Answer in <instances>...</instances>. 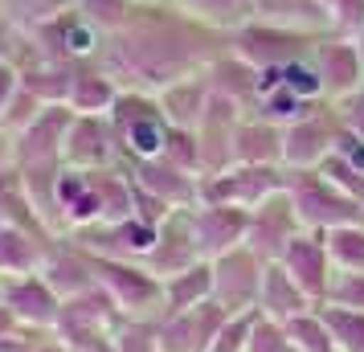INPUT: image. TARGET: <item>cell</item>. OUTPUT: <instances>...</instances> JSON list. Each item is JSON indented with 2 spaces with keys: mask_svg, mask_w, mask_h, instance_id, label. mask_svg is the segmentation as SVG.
Listing matches in <instances>:
<instances>
[{
  "mask_svg": "<svg viewBox=\"0 0 364 352\" xmlns=\"http://www.w3.org/2000/svg\"><path fill=\"white\" fill-rule=\"evenodd\" d=\"M225 50H230V33L200 25L197 17L181 13L168 0H156L135 13L127 29L107 37L99 62L111 70V78L123 90L160 95L164 86L181 82L188 74H200Z\"/></svg>",
  "mask_w": 364,
  "mask_h": 352,
  "instance_id": "obj_1",
  "label": "cell"
},
{
  "mask_svg": "<svg viewBox=\"0 0 364 352\" xmlns=\"http://www.w3.org/2000/svg\"><path fill=\"white\" fill-rule=\"evenodd\" d=\"M111 123H115L123 160L164 156L172 123L164 119V111H160V102H156L151 90H119L115 107H111Z\"/></svg>",
  "mask_w": 364,
  "mask_h": 352,
  "instance_id": "obj_2",
  "label": "cell"
},
{
  "mask_svg": "<svg viewBox=\"0 0 364 352\" xmlns=\"http://www.w3.org/2000/svg\"><path fill=\"white\" fill-rule=\"evenodd\" d=\"M287 193H291V201H295V213H299V221H303V230L328 234V230H336V225L364 221V205H356L352 197H344L319 168L291 172Z\"/></svg>",
  "mask_w": 364,
  "mask_h": 352,
  "instance_id": "obj_3",
  "label": "cell"
},
{
  "mask_svg": "<svg viewBox=\"0 0 364 352\" xmlns=\"http://www.w3.org/2000/svg\"><path fill=\"white\" fill-rule=\"evenodd\" d=\"M29 46H33L37 62H62V66H74V62H95L107 46V37L90 25V21L78 13V9H66L58 17L41 21L33 29H25Z\"/></svg>",
  "mask_w": 364,
  "mask_h": 352,
  "instance_id": "obj_4",
  "label": "cell"
},
{
  "mask_svg": "<svg viewBox=\"0 0 364 352\" xmlns=\"http://www.w3.org/2000/svg\"><path fill=\"white\" fill-rule=\"evenodd\" d=\"M95 270H99V287L119 303V311L127 319H160L164 316V283L144 262L99 258L95 254Z\"/></svg>",
  "mask_w": 364,
  "mask_h": 352,
  "instance_id": "obj_5",
  "label": "cell"
},
{
  "mask_svg": "<svg viewBox=\"0 0 364 352\" xmlns=\"http://www.w3.org/2000/svg\"><path fill=\"white\" fill-rule=\"evenodd\" d=\"M287 181H291V168H282V164H233V168H225V172L200 176V201L258 209L266 197L282 193Z\"/></svg>",
  "mask_w": 364,
  "mask_h": 352,
  "instance_id": "obj_6",
  "label": "cell"
},
{
  "mask_svg": "<svg viewBox=\"0 0 364 352\" xmlns=\"http://www.w3.org/2000/svg\"><path fill=\"white\" fill-rule=\"evenodd\" d=\"M315 41H319V37L274 29V25H262V21H246L242 29L230 33V50L237 53V58H246L250 66L270 70V66H291L299 58H311Z\"/></svg>",
  "mask_w": 364,
  "mask_h": 352,
  "instance_id": "obj_7",
  "label": "cell"
},
{
  "mask_svg": "<svg viewBox=\"0 0 364 352\" xmlns=\"http://www.w3.org/2000/svg\"><path fill=\"white\" fill-rule=\"evenodd\" d=\"M340 139V115L331 102H319L311 115H303L282 132V168L303 172V168H319L336 151Z\"/></svg>",
  "mask_w": 364,
  "mask_h": 352,
  "instance_id": "obj_8",
  "label": "cell"
},
{
  "mask_svg": "<svg viewBox=\"0 0 364 352\" xmlns=\"http://www.w3.org/2000/svg\"><path fill=\"white\" fill-rule=\"evenodd\" d=\"M123 311H119V303L102 291V287H90L82 295H74V299H62V316H58V328L53 336L74 348V344H82V340H95V336H115L123 328Z\"/></svg>",
  "mask_w": 364,
  "mask_h": 352,
  "instance_id": "obj_9",
  "label": "cell"
},
{
  "mask_svg": "<svg viewBox=\"0 0 364 352\" xmlns=\"http://www.w3.org/2000/svg\"><path fill=\"white\" fill-rule=\"evenodd\" d=\"M262 270H266V262L250 246H233L230 254L213 258V303H221L230 316L258 311Z\"/></svg>",
  "mask_w": 364,
  "mask_h": 352,
  "instance_id": "obj_10",
  "label": "cell"
},
{
  "mask_svg": "<svg viewBox=\"0 0 364 352\" xmlns=\"http://www.w3.org/2000/svg\"><path fill=\"white\" fill-rule=\"evenodd\" d=\"M74 123V111L66 102H53L41 115L13 135V168H41V164H66V135Z\"/></svg>",
  "mask_w": 364,
  "mask_h": 352,
  "instance_id": "obj_11",
  "label": "cell"
},
{
  "mask_svg": "<svg viewBox=\"0 0 364 352\" xmlns=\"http://www.w3.org/2000/svg\"><path fill=\"white\" fill-rule=\"evenodd\" d=\"M311 62L319 70V82H323V99L328 102H340L348 95L364 90V58L352 37H340V33L319 37L311 50Z\"/></svg>",
  "mask_w": 364,
  "mask_h": 352,
  "instance_id": "obj_12",
  "label": "cell"
},
{
  "mask_svg": "<svg viewBox=\"0 0 364 352\" xmlns=\"http://www.w3.org/2000/svg\"><path fill=\"white\" fill-rule=\"evenodd\" d=\"M303 230V221L295 213V201H291V193L282 188L274 197H266L258 209H250V234H246V246L262 262H279L282 250L291 246V238Z\"/></svg>",
  "mask_w": 364,
  "mask_h": 352,
  "instance_id": "obj_13",
  "label": "cell"
},
{
  "mask_svg": "<svg viewBox=\"0 0 364 352\" xmlns=\"http://www.w3.org/2000/svg\"><path fill=\"white\" fill-rule=\"evenodd\" d=\"M0 303L13 311L17 324L33 328V332H53L58 316H62V295L41 279V270L37 274H17V279H0Z\"/></svg>",
  "mask_w": 364,
  "mask_h": 352,
  "instance_id": "obj_14",
  "label": "cell"
},
{
  "mask_svg": "<svg viewBox=\"0 0 364 352\" xmlns=\"http://www.w3.org/2000/svg\"><path fill=\"white\" fill-rule=\"evenodd\" d=\"M242 107L221 95H209V107L197 123V144H200V176H213L233 168V135L242 123Z\"/></svg>",
  "mask_w": 364,
  "mask_h": 352,
  "instance_id": "obj_15",
  "label": "cell"
},
{
  "mask_svg": "<svg viewBox=\"0 0 364 352\" xmlns=\"http://www.w3.org/2000/svg\"><path fill=\"white\" fill-rule=\"evenodd\" d=\"M279 262L287 267V274L303 287V295H307L315 307L328 299V283H331V274H336V267H331L328 242H323L319 230H299V234L291 238V246L282 250Z\"/></svg>",
  "mask_w": 364,
  "mask_h": 352,
  "instance_id": "obj_16",
  "label": "cell"
},
{
  "mask_svg": "<svg viewBox=\"0 0 364 352\" xmlns=\"http://www.w3.org/2000/svg\"><path fill=\"white\" fill-rule=\"evenodd\" d=\"M193 234H197L200 258L213 262V258H221V254H230L233 246H246L250 209H242V205L200 201V205H193Z\"/></svg>",
  "mask_w": 364,
  "mask_h": 352,
  "instance_id": "obj_17",
  "label": "cell"
},
{
  "mask_svg": "<svg viewBox=\"0 0 364 352\" xmlns=\"http://www.w3.org/2000/svg\"><path fill=\"white\" fill-rule=\"evenodd\" d=\"M62 160L70 168H115L123 160L111 115H74Z\"/></svg>",
  "mask_w": 364,
  "mask_h": 352,
  "instance_id": "obj_18",
  "label": "cell"
},
{
  "mask_svg": "<svg viewBox=\"0 0 364 352\" xmlns=\"http://www.w3.org/2000/svg\"><path fill=\"white\" fill-rule=\"evenodd\" d=\"M225 307L221 303H200L193 311H172V316L156 319V332H160V352H209L217 328L225 324Z\"/></svg>",
  "mask_w": 364,
  "mask_h": 352,
  "instance_id": "obj_19",
  "label": "cell"
},
{
  "mask_svg": "<svg viewBox=\"0 0 364 352\" xmlns=\"http://www.w3.org/2000/svg\"><path fill=\"white\" fill-rule=\"evenodd\" d=\"M119 164L132 172L135 185L148 188L151 197H160L168 209H193L200 201V176L176 168L164 156H151V160H119Z\"/></svg>",
  "mask_w": 364,
  "mask_h": 352,
  "instance_id": "obj_20",
  "label": "cell"
},
{
  "mask_svg": "<svg viewBox=\"0 0 364 352\" xmlns=\"http://www.w3.org/2000/svg\"><path fill=\"white\" fill-rule=\"evenodd\" d=\"M41 279L62 295V299H74L90 287H99V270H95V254L78 246L70 234H58L53 238L50 254L41 262Z\"/></svg>",
  "mask_w": 364,
  "mask_h": 352,
  "instance_id": "obj_21",
  "label": "cell"
},
{
  "mask_svg": "<svg viewBox=\"0 0 364 352\" xmlns=\"http://www.w3.org/2000/svg\"><path fill=\"white\" fill-rule=\"evenodd\" d=\"M193 262H200L197 234H193V209H172V213L160 221L156 246L148 250L144 267H148L156 279H168V274L193 267Z\"/></svg>",
  "mask_w": 364,
  "mask_h": 352,
  "instance_id": "obj_22",
  "label": "cell"
},
{
  "mask_svg": "<svg viewBox=\"0 0 364 352\" xmlns=\"http://www.w3.org/2000/svg\"><path fill=\"white\" fill-rule=\"evenodd\" d=\"M53 238L58 234L33 230V225H0V279L37 274L53 246Z\"/></svg>",
  "mask_w": 364,
  "mask_h": 352,
  "instance_id": "obj_23",
  "label": "cell"
},
{
  "mask_svg": "<svg viewBox=\"0 0 364 352\" xmlns=\"http://www.w3.org/2000/svg\"><path fill=\"white\" fill-rule=\"evenodd\" d=\"M254 21L307 37L331 33V13L323 0H254Z\"/></svg>",
  "mask_w": 364,
  "mask_h": 352,
  "instance_id": "obj_24",
  "label": "cell"
},
{
  "mask_svg": "<svg viewBox=\"0 0 364 352\" xmlns=\"http://www.w3.org/2000/svg\"><path fill=\"white\" fill-rule=\"evenodd\" d=\"M119 90H123V86L111 78V70L102 66L99 58H95V62H78V66H74L70 95H66V107L74 115H111Z\"/></svg>",
  "mask_w": 364,
  "mask_h": 352,
  "instance_id": "obj_25",
  "label": "cell"
},
{
  "mask_svg": "<svg viewBox=\"0 0 364 352\" xmlns=\"http://www.w3.org/2000/svg\"><path fill=\"white\" fill-rule=\"evenodd\" d=\"M205 78H209L213 95L237 102L242 111H254V102H258V66H250L246 58H237L233 50L217 53L205 66Z\"/></svg>",
  "mask_w": 364,
  "mask_h": 352,
  "instance_id": "obj_26",
  "label": "cell"
},
{
  "mask_svg": "<svg viewBox=\"0 0 364 352\" xmlns=\"http://www.w3.org/2000/svg\"><path fill=\"white\" fill-rule=\"evenodd\" d=\"M282 132L287 127L246 111L233 135V164H282Z\"/></svg>",
  "mask_w": 364,
  "mask_h": 352,
  "instance_id": "obj_27",
  "label": "cell"
},
{
  "mask_svg": "<svg viewBox=\"0 0 364 352\" xmlns=\"http://www.w3.org/2000/svg\"><path fill=\"white\" fill-rule=\"evenodd\" d=\"M315 303L303 295V287L287 274V267L282 262H266L262 270V291H258V311H262L266 319H279V324H287V319L303 316V311H311Z\"/></svg>",
  "mask_w": 364,
  "mask_h": 352,
  "instance_id": "obj_28",
  "label": "cell"
},
{
  "mask_svg": "<svg viewBox=\"0 0 364 352\" xmlns=\"http://www.w3.org/2000/svg\"><path fill=\"white\" fill-rule=\"evenodd\" d=\"M209 78H205V70L200 74H188V78H181V82L164 86L160 95H156V102H160V111H164V119L172 123V127H188V132H197L200 115H205V107H209Z\"/></svg>",
  "mask_w": 364,
  "mask_h": 352,
  "instance_id": "obj_29",
  "label": "cell"
},
{
  "mask_svg": "<svg viewBox=\"0 0 364 352\" xmlns=\"http://www.w3.org/2000/svg\"><path fill=\"white\" fill-rule=\"evenodd\" d=\"M160 283H164V316H172V311H193V307L213 299V262L200 258V262L168 274Z\"/></svg>",
  "mask_w": 364,
  "mask_h": 352,
  "instance_id": "obj_30",
  "label": "cell"
},
{
  "mask_svg": "<svg viewBox=\"0 0 364 352\" xmlns=\"http://www.w3.org/2000/svg\"><path fill=\"white\" fill-rule=\"evenodd\" d=\"M168 4H176L181 13L197 17L209 29H221V33H233L246 21H254V0H168Z\"/></svg>",
  "mask_w": 364,
  "mask_h": 352,
  "instance_id": "obj_31",
  "label": "cell"
},
{
  "mask_svg": "<svg viewBox=\"0 0 364 352\" xmlns=\"http://www.w3.org/2000/svg\"><path fill=\"white\" fill-rule=\"evenodd\" d=\"M0 225H33V230H50L46 221L37 218V209L29 205V197H25V185H21L17 168H4V172H0Z\"/></svg>",
  "mask_w": 364,
  "mask_h": 352,
  "instance_id": "obj_32",
  "label": "cell"
},
{
  "mask_svg": "<svg viewBox=\"0 0 364 352\" xmlns=\"http://www.w3.org/2000/svg\"><path fill=\"white\" fill-rule=\"evenodd\" d=\"M319 102H307L299 99L295 90H287L279 78V86H270V90H262L258 95V102H254V115L270 119V123H279V127H291V123H299L303 115H311Z\"/></svg>",
  "mask_w": 364,
  "mask_h": 352,
  "instance_id": "obj_33",
  "label": "cell"
},
{
  "mask_svg": "<svg viewBox=\"0 0 364 352\" xmlns=\"http://www.w3.org/2000/svg\"><path fill=\"white\" fill-rule=\"evenodd\" d=\"M74 9H78V13H82V17L90 21L102 37H115L119 29H127V25H132L135 13H139L144 4H139V0H78Z\"/></svg>",
  "mask_w": 364,
  "mask_h": 352,
  "instance_id": "obj_34",
  "label": "cell"
},
{
  "mask_svg": "<svg viewBox=\"0 0 364 352\" xmlns=\"http://www.w3.org/2000/svg\"><path fill=\"white\" fill-rule=\"evenodd\" d=\"M323 242H328V258L336 270H364V221L336 225L323 234Z\"/></svg>",
  "mask_w": 364,
  "mask_h": 352,
  "instance_id": "obj_35",
  "label": "cell"
},
{
  "mask_svg": "<svg viewBox=\"0 0 364 352\" xmlns=\"http://www.w3.org/2000/svg\"><path fill=\"white\" fill-rule=\"evenodd\" d=\"M319 311L328 319V332H331V340H336V352H364V311L331 307V303H319Z\"/></svg>",
  "mask_w": 364,
  "mask_h": 352,
  "instance_id": "obj_36",
  "label": "cell"
},
{
  "mask_svg": "<svg viewBox=\"0 0 364 352\" xmlns=\"http://www.w3.org/2000/svg\"><path fill=\"white\" fill-rule=\"evenodd\" d=\"M74 4L78 0H0V17L9 21L13 29H33V25L66 13Z\"/></svg>",
  "mask_w": 364,
  "mask_h": 352,
  "instance_id": "obj_37",
  "label": "cell"
},
{
  "mask_svg": "<svg viewBox=\"0 0 364 352\" xmlns=\"http://www.w3.org/2000/svg\"><path fill=\"white\" fill-rule=\"evenodd\" d=\"M287 332H291L299 352H336V340H331L328 319H323L319 307H311V311H303V316H295V319H287Z\"/></svg>",
  "mask_w": 364,
  "mask_h": 352,
  "instance_id": "obj_38",
  "label": "cell"
},
{
  "mask_svg": "<svg viewBox=\"0 0 364 352\" xmlns=\"http://www.w3.org/2000/svg\"><path fill=\"white\" fill-rule=\"evenodd\" d=\"M246 352H299V348H295V340H291V332H287V324H279V319H266L262 311H258Z\"/></svg>",
  "mask_w": 364,
  "mask_h": 352,
  "instance_id": "obj_39",
  "label": "cell"
},
{
  "mask_svg": "<svg viewBox=\"0 0 364 352\" xmlns=\"http://www.w3.org/2000/svg\"><path fill=\"white\" fill-rule=\"evenodd\" d=\"M254 319H258V311H237V316H225V324L217 328L213 344H209V352H246L250 332H254Z\"/></svg>",
  "mask_w": 364,
  "mask_h": 352,
  "instance_id": "obj_40",
  "label": "cell"
},
{
  "mask_svg": "<svg viewBox=\"0 0 364 352\" xmlns=\"http://www.w3.org/2000/svg\"><path fill=\"white\" fill-rule=\"evenodd\" d=\"M323 303L364 311V270H336L331 283H328V299Z\"/></svg>",
  "mask_w": 364,
  "mask_h": 352,
  "instance_id": "obj_41",
  "label": "cell"
},
{
  "mask_svg": "<svg viewBox=\"0 0 364 352\" xmlns=\"http://www.w3.org/2000/svg\"><path fill=\"white\" fill-rule=\"evenodd\" d=\"M164 160H172L176 168L200 176V144H197V132L188 127H172L168 132V144H164Z\"/></svg>",
  "mask_w": 364,
  "mask_h": 352,
  "instance_id": "obj_42",
  "label": "cell"
},
{
  "mask_svg": "<svg viewBox=\"0 0 364 352\" xmlns=\"http://www.w3.org/2000/svg\"><path fill=\"white\" fill-rule=\"evenodd\" d=\"M119 352H160V332L156 319H123V328L115 332Z\"/></svg>",
  "mask_w": 364,
  "mask_h": 352,
  "instance_id": "obj_43",
  "label": "cell"
},
{
  "mask_svg": "<svg viewBox=\"0 0 364 352\" xmlns=\"http://www.w3.org/2000/svg\"><path fill=\"white\" fill-rule=\"evenodd\" d=\"M319 172H323V176H328L331 185H336L340 193H344V197H352L356 205H364V172H360V168H352L348 160H340V156L331 151L328 160L319 164Z\"/></svg>",
  "mask_w": 364,
  "mask_h": 352,
  "instance_id": "obj_44",
  "label": "cell"
},
{
  "mask_svg": "<svg viewBox=\"0 0 364 352\" xmlns=\"http://www.w3.org/2000/svg\"><path fill=\"white\" fill-rule=\"evenodd\" d=\"M41 111H46V102L37 99L33 90H25V86H21L17 95H13V102H9V111L0 115V127H4L9 135H17L21 127H29Z\"/></svg>",
  "mask_w": 364,
  "mask_h": 352,
  "instance_id": "obj_45",
  "label": "cell"
},
{
  "mask_svg": "<svg viewBox=\"0 0 364 352\" xmlns=\"http://www.w3.org/2000/svg\"><path fill=\"white\" fill-rule=\"evenodd\" d=\"M328 13H331V33L352 37L364 29V0H328Z\"/></svg>",
  "mask_w": 364,
  "mask_h": 352,
  "instance_id": "obj_46",
  "label": "cell"
},
{
  "mask_svg": "<svg viewBox=\"0 0 364 352\" xmlns=\"http://www.w3.org/2000/svg\"><path fill=\"white\" fill-rule=\"evenodd\" d=\"M336 107V115H340V123H344L352 135H360L364 139V90H356V95H348V99L331 102Z\"/></svg>",
  "mask_w": 364,
  "mask_h": 352,
  "instance_id": "obj_47",
  "label": "cell"
},
{
  "mask_svg": "<svg viewBox=\"0 0 364 352\" xmlns=\"http://www.w3.org/2000/svg\"><path fill=\"white\" fill-rule=\"evenodd\" d=\"M17 90H21V66L13 62V58L0 53V115L9 111V102H13Z\"/></svg>",
  "mask_w": 364,
  "mask_h": 352,
  "instance_id": "obj_48",
  "label": "cell"
},
{
  "mask_svg": "<svg viewBox=\"0 0 364 352\" xmlns=\"http://www.w3.org/2000/svg\"><path fill=\"white\" fill-rule=\"evenodd\" d=\"M70 352H119V348H115V336H95V340H82V344H74Z\"/></svg>",
  "mask_w": 364,
  "mask_h": 352,
  "instance_id": "obj_49",
  "label": "cell"
},
{
  "mask_svg": "<svg viewBox=\"0 0 364 352\" xmlns=\"http://www.w3.org/2000/svg\"><path fill=\"white\" fill-rule=\"evenodd\" d=\"M4 168H13V135L0 127V172Z\"/></svg>",
  "mask_w": 364,
  "mask_h": 352,
  "instance_id": "obj_50",
  "label": "cell"
},
{
  "mask_svg": "<svg viewBox=\"0 0 364 352\" xmlns=\"http://www.w3.org/2000/svg\"><path fill=\"white\" fill-rule=\"evenodd\" d=\"M29 352H70V348H66V344H62V340H58V336L50 332L46 340H41V344H33Z\"/></svg>",
  "mask_w": 364,
  "mask_h": 352,
  "instance_id": "obj_51",
  "label": "cell"
},
{
  "mask_svg": "<svg viewBox=\"0 0 364 352\" xmlns=\"http://www.w3.org/2000/svg\"><path fill=\"white\" fill-rule=\"evenodd\" d=\"M356 46H360V58H364V29L356 33Z\"/></svg>",
  "mask_w": 364,
  "mask_h": 352,
  "instance_id": "obj_52",
  "label": "cell"
},
{
  "mask_svg": "<svg viewBox=\"0 0 364 352\" xmlns=\"http://www.w3.org/2000/svg\"><path fill=\"white\" fill-rule=\"evenodd\" d=\"M139 4H156V0H139Z\"/></svg>",
  "mask_w": 364,
  "mask_h": 352,
  "instance_id": "obj_53",
  "label": "cell"
}]
</instances>
